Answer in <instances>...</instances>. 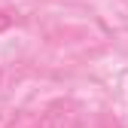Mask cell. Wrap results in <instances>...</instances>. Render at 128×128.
<instances>
[{
    "instance_id": "6da1fadb",
    "label": "cell",
    "mask_w": 128,
    "mask_h": 128,
    "mask_svg": "<svg viewBox=\"0 0 128 128\" xmlns=\"http://www.w3.org/2000/svg\"><path fill=\"white\" fill-rule=\"evenodd\" d=\"M94 128H122V125H119L113 116H101L98 122H94Z\"/></svg>"
},
{
    "instance_id": "7a4b0ae2",
    "label": "cell",
    "mask_w": 128,
    "mask_h": 128,
    "mask_svg": "<svg viewBox=\"0 0 128 128\" xmlns=\"http://www.w3.org/2000/svg\"><path fill=\"white\" fill-rule=\"evenodd\" d=\"M9 24H12V15H9L6 9H0V30H6Z\"/></svg>"
}]
</instances>
